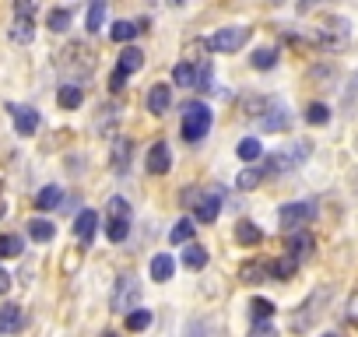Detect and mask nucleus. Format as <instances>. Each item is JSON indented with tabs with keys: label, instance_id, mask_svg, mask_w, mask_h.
Segmentation results:
<instances>
[{
	"label": "nucleus",
	"instance_id": "43",
	"mask_svg": "<svg viewBox=\"0 0 358 337\" xmlns=\"http://www.w3.org/2000/svg\"><path fill=\"white\" fill-rule=\"evenodd\" d=\"M8 288H11V274H8L4 267H0V295H4Z\"/></svg>",
	"mask_w": 358,
	"mask_h": 337
},
{
	"label": "nucleus",
	"instance_id": "46",
	"mask_svg": "<svg viewBox=\"0 0 358 337\" xmlns=\"http://www.w3.org/2000/svg\"><path fill=\"white\" fill-rule=\"evenodd\" d=\"M169 4H172V8H179V4H183V0H169Z\"/></svg>",
	"mask_w": 358,
	"mask_h": 337
},
{
	"label": "nucleus",
	"instance_id": "32",
	"mask_svg": "<svg viewBox=\"0 0 358 337\" xmlns=\"http://www.w3.org/2000/svg\"><path fill=\"white\" fill-rule=\"evenodd\" d=\"M194 229H197L194 218H183V222H176V229H172L169 239H172V243H190V239H194Z\"/></svg>",
	"mask_w": 358,
	"mask_h": 337
},
{
	"label": "nucleus",
	"instance_id": "3",
	"mask_svg": "<svg viewBox=\"0 0 358 337\" xmlns=\"http://www.w3.org/2000/svg\"><path fill=\"white\" fill-rule=\"evenodd\" d=\"M309 151H313L309 141H299V144H288V148L274 151V155L267 158V173H292V168H299V165L309 158Z\"/></svg>",
	"mask_w": 358,
	"mask_h": 337
},
{
	"label": "nucleus",
	"instance_id": "30",
	"mask_svg": "<svg viewBox=\"0 0 358 337\" xmlns=\"http://www.w3.org/2000/svg\"><path fill=\"white\" fill-rule=\"evenodd\" d=\"M22 239L18 236H0V260H11V257H22Z\"/></svg>",
	"mask_w": 358,
	"mask_h": 337
},
{
	"label": "nucleus",
	"instance_id": "8",
	"mask_svg": "<svg viewBox=\"0 0 358 337\" xmlns=\"http://www.w3.org/2000/svg\"><path fill=\"white\" fill-rule=\"evenodd\" d=\"M169 168H172V151H169L165 141H155L151 151H148V173L151 176H165Z\"/></svg>",
	"mask_w": 358,
	"mask_h": 337
},
{
	"label": "nucleus",
	"instance_id": "4",
	"mask_svg": "<svg viewBox=\"0 0 358 337\" xmlns=\"http://www.w3.org/2000/svg\"><path fill=\"white\" fill-rule=\"evenodd\" d=\"M137 295H141V285L134 274H120L116 278V288H113V313H130L137 306Z\"/></svg>",
	"mask_w": 358,
	"mask_h": 337
},
{
	"label": "nucleus",
	"instance_id": "7",
	"mask_svg": "<svg viewBox=\"0 0 358 337\" xmlns=\"http://www.w3.org/2000/svg\"><path fill=\"white\" fill-rule=\"evenodd\" d=\"M313 215H316V208H313L309 201H295V204H281L278 222H281L285 229H302V225L313 222Z\"/></svg>",
	"mask_w": 358,
	"mask_h": 337
},
{
	"label": "nucleus",
	"instance_id": "22",
	"mask_svg": "<svg viewBox=\"0 0 358 337\" xmlns=\"http://www.w3.org/2000/svg\"><path fill=\"white\" fill-rule=\"evenodd\" d=\"M64 204V190L60 187H43L39 194H36V208L39 211H53V208H60Z\"/></svg>",
	"mask_w": 358,
	"mask_h": 337
},
{
	"label": "nucleus",
	"instance_id": "19",
	"mask_svg": "<svg viewBox=\"0 0 358 337\" xmlns=\"http://www.w3.org/2000/svg\"><path fill=\"white\" fill-rule=\"evenodd\" d=\"M288 116H285V106L278 102V106H267V116H260V127L264 130H288Z\"/></svg>",
	"mask_w": 358,
	"mask_h": 337
},
{
	"label": "nucleus",
	"instance_id": "6",
	"mask_svg": "<svg viewBox=\"0 0 358 337\" xmlns=\"http://www.w3.org/2000/svg\"><path fill=\"white\" fill-rule=\"evenodd\" d=\"M246 39H250V29L229 25V29H218V32L211 36V50H215V53H236V50L246 46Z\"/></svg>",
	"mask_w": 358,
	"mask_h": 337
},
{
	"label": "nucleus",
	"instance_id": "36",
	"mask_svg": "<svg viewBox=\"0 0 358 337\" xmlns=\"http://www.w3.org/2000/svg\"><path fill=\"white\" fill-rule=\"evenodd\" d=\"M274 64H278V50H267V46H264V50L253 53V67H257V71H271Z\"/></svg>",
	"mask_w": 358,
	"mask_h": 337
},
{
	"label": "nucleus",
	"instance_id": "5",
	"mask_svg": "<svg viewBox=\"0 0 358 337\" xmlns=\"http://www.w3.org/2000/svg\"><path fill=\"white\" fill-rule=\"evenodd\" d=\"M316 43L323 50H341L348 43V18H327L320 29H316Z\"/></svg>",
	"mask_w": 358,
	"mask_h": 337
},
{
	"label": "nucleus",
	"instance_id": "17",
	"mask_svg": "<svg viewBox=\"0 0 358 337\" xmlns=\"http://www.w3.org/2000/svg\"><path fill=\"white\" fill-rule=\"evenodd\" d=\"M323 299H327V288H316V292H313V299L306 302V309H309V313H295V316H292V327H295V330H299V327H309V323L316 320V313H320L316 306H320Z\"/></svg>",
	"mask_w": 358,
	"mask_h": 337
},
{
	"label": "nucleus",
	"instance_id": "37",
	"mask_svg": "<svg viewBox=\"0 0 358 337\" xmlns=\"http://www.w3.org/2000/svg\"><path fill=\"white\" fill-rule=\"evenodd\" d=\"M306 120H309L313 127H323V123H330V109H327L323 102H313V106L306 109Z\"/></svg>",
	"mask_w": 358,
	"mask_h": 337
},
{
	"label": "nucleus",
	"instance_id": "34",
	"mask_svg": "<svg viewBox=\"0 0 358 337\" xmlns=\"http://www.w3.org/2000/svg\"><path fill=\"white\" fill-rule=\"evenodd\" d=\"M46 25H50V32H67V25H71V11H64V8L50 11Z\"/></svg>",
	"mask_w": 358,
	"mask_h": 337
},
{
	"label": "nucleus",
	"instance_id": "21",
	"mask_svg": "<svg viewBox=\"0 0 358 337\" xmlns=\"http://www.w3.org/2000/svg\"><path fill=\"white\" fill-rule=\"evenodd\" d=\"M264 176H267V162H264V165H250V168H243V173H239L236 187H239V190H253V187H260Z\"/></svg>",
	"mask_w": 358,
	"mask_h": 337
},
{
	"label": "nucleus",
	"instance_id": "41",
	"mask_svg": "<svg viewBox=\"0 0 358 337\" xmlns=\"http://www.w3.org/2000/svg\"><path fill=\"white\" fill-rule=\"evenodd\" d=\"M36 11V0H15V15H32Z\"/></svg>",
	"mask_w": 358,
	"mask_h": 337
},
{
	"label": "nucleus",
	"instance_id": "16",
	"mask_svg": "<svg viewBox=\"0 0 358 337\" xmlns=\"http://www.w3.org/2000/svg\"><path fill=\"white\" fill-rule=\"evenodd\" d=\"M183 267H187V271H204V267H208V250L190 239L187 250H183Z\"/></svg>",
	"mask_w": 358,
	"mask_h": 337
},
{
	"label": "nucleus",
	"instance_id": "31",
	"mask_svg": "<svg viewBox=\"0 0 358 337\" xmlns=\"http://www.w3.org/2000/svg\"><path fill=\"white\" fill-rule=\"evenodd\" d=\"M106 22V0H92V8H88V32H99Z\"/></svg>",
	"mask_w": 358,
	"mask_h": 337
},
{
	"label": "nucleus",
	"instance_id": "12",
	"mask_svg": "<svg viewBox=\"0 0 358 337\" xmlns=\"http://www.w3.org/2000/svg\"><path fill=\"white\" fill-rule=\"evenodd\" d=\"M22 327H25L22 306H15V302L0 306V334H15V330H22Z\"/></svg>",
	"mask_w": 358,
	"mask_h": 337
},
{
	"label": "nucleus",
	"instance_id": "23",
	"mask_svg": "<svg viewBox=\"0 0 358 337\" xmlns=\"http://www.w3.org/2000/svg\"><path fill=\"white\" fill-rule=\"evenodd\" d=\"M288 253H295L299 260H302V257H309V253H313V236L295 229V232L288 236Z\"/></svg>",
	"mask_w": 358,
	"mask_h": 337
},
{
	"label": "nucleus",
	"instance_id": "33",
	"mask_svg": "<svg viewBox=\"0 0 358 337\" xmlns=\"http://www.w3.org/2000/svg\"><path fill=\"white\" fill-rule=\"evenodd\" d=\"M236 155H239L243 162H257V158H260V141H257V137H246V141H239Z\"/></svg>",
	"mask_w": 358,
	"mask_h": 337
},
{
	"label": "nucleus",
	"instance_id": "39",
	"mask_svg": "<svg viewBox=\"0 0 358 337\" xmlns=\"http://www.w3.org/2000/svg\"><path fill=\"white\" fill-rule=\"evenodd\" d=\"M250 313H253L257 320H267V316H274V302H267V299H253V302H250Z\"/></svg>",
	"mask_w": 358,
	"mask_h": 337
},
{
	"label": "nucleus",
	"instance_id": "45",
	"mask_svg": "<svg viewBox=\"0 0 358 337\" xmlns=\"http://www.w3.org/2000/svg\"><path fill=\"white\" fill-rule=\"evenodd\" d=\"M253 330H257V334H271V330H274V327H271V323H264V320H260V323H257V327H253Z\"/></svg>",
	"mask_w": 358,
	"mask_h": 337
},
{
	"label": "nucleus",
	"instance_id": "18",
	"mask_svg": "<svg viewBox=\"0 0 358 337\" xmlns=\"http://www.w3.org/2000/svg\"><path fill=\"white\" fill-rule=\"evenodd\" d=\"M11 39H15V43H22V46H29V43L36 39L32 15H18V18H15V25H11Z\"/></svg>",
	"mask_w": 358,
	"mask_h": 337
},
{
	"label": "nucleus",
	"instance_id": "15",
	"mask_svg": "<svg viewBox=\"0 0 358 337\" xmlns=\"http://www.w3.org/2000/svg\"><path fill=\"white\" fill-rule=\"evenodd\" d=\"M95 229H99V215H95V211H81V215L74 218V236H78L81 243H92V239H95Z\"/></svg>",
	"mask_w": 358,
	"mask_h": 337
},
{
	"label": "nucleus",
	"instance_id": "29",
	"mask_svg": "<svg viewBox=\"0 0 358 337\" xmlns=\"http://www.w3.org/2000/svg\"><path fill=\"white\" fill-rule=\"evenodd\" d=\"M243 281H246V285H264V281H271V267L246 264V267H243Z\"/></svg>",
	"mask_w": 358,
	"mask_h": 337
},
{
	"label": "nucleus",
	"instance_id": "1",
	"mask_svg": "<svg viewBox=\"0 0 358 337\" xmlns=\"http://www.w3.org/2000/svg\"><path fill=\"white\" fill-rule=\"evenodd\" d=\"M208 130H211V109L204 102H187V109H183V141L197 144V141L208 137Z\"/></svg>",
	"mask_w": 358,
	"mask_h": 337
},
{
	"label": "nucleus",
	"instance_id": "40",
	"mask_svg": "<svg viewBox=\"0 0 358 337\" xmlns=\"http://www.w3.org/2000/svg\"><path fill=\"white\" fill-rule=\"evenodd\" d=\"M194 88H204V92H211L215 88V78H211V64H201V71H197V85Z\"/></svg>",
	"mask_w": 358,
	"mask_h": 337
},
{
	"label": "nucleus",
	"instance_id": "27",
	"mask_svg": "<svg viewBox=\"0 0 358 337\" xmlns=\"http://www.w3.org/2000/svg\"><path fill=\"white\" fill-rule=\"evenodd\" d=\"M172 81H176L179 88H194V85H197V67H194V64H176Z\"/></svg>",
	"mask_w": 358,
	"mask_h": 337
},
{
	"label": "nucleus",
	"instance_id": "42",
	"mask_svg": "<svg viewBox=\"0 0 358 337\" xmlns=\"http://www.w3.org/2000/svg\"><path fill=\"white\" fill-rule=\"evenodd\" d=\"M123 81H127V74H120V71H113V78H109V85H113V92H120V88H123Z\"/></svg>",
	"mask_w": 358,
	"mask_h": 337
},
{
	"label": "nucleus",
	"instance_id": "9",
	"mask_svg": "<svg viewBox=\"0 0 358 337\" xmlns=\"http://www.w3.org/2000/svg\"><path fill=\"white\" fill-rule=\"evenodd\" d=\"M169 106H172V85H151V92H148V113L151 116H162V113H169Z\"/></svg>",
	"mask_w": 358,
	"mask_h": 337
},
{
	"label": "nucleus",
	"instance_id": "10",
	"mask_svg": "<svg viewBox=\"0 0 358 337\" xmlns=\"http://www.w3.org/2000/svg\"><path fill=\"white\" fill-rule=\"evenodd\" d=\"M11 116H15V130L22 137H32L39 130V113L29 109V106H11Z\"/></svg>",
	"mask_w": 358,
	"mask_h": 337
},
{
	"label": "nucleus",
	"instance_id": "35",
	"mask_svg": "<svg viewBox=\"0 0 358 337\" xmlns=\"http://www.w3.org/2000/svg\"><path fill=\"white\" fill-rule=\"evenodd\" d=\"M137 32H141V29H137V25H134V22H116V25H113V32H109V36H113V39H116V43H130V39H134V36H137Z\"/></svg>",
	"mask_w": 358,
	"mask_h": 337
},
{
	"label": "nucleus",
	"instance_id": "24",
	"mask_svg": "<svg viewBox=\"0 0 358 337\" xmlns=\"http://www.w3.org/2000/svg\"><path fill=\"white\" fill-rule=\"evenodd\" d=\"M29 236H32L36 243H50V239L57 236V225L46 222V218H32V222H29Z\"/></svg>",
	"mask_w": 358,
	"mask_h": 337
},
{
	"label": "nucleus",
	"instance_id": "38",
	"mask_svg": "<svg viewBox=\"0 0 358 337\" xmlns=\"http://www.w3.org/2000/svg\"><path fill=\"white\" fill-rule=\"evenodd\" d=\"M151 323V313L148 309H130L127 313V330H144Z\"/></svg>",
	"mask_w": 358,
	"mask_h": 337
},
{
	"label": "nucleus",
	"instance_id": "20",
	"mask_svg": "<svg viewBox=\"0 0 358 337\" xmlns=\"http://www.w3.org/2000/svg\"><path fill=\"white\" fill-rule=\"evenodd\" d=\"M295 271H299V257L295 253H285V257H278L271 264V278H278V281H288Z\"/></svg>",
	"mask_w": 358,
	"mask_h": 337
},
{
	"label": "nucleus",
	"instance_id": "2",
	"mask_svg": "<svg viewBox=\"0 0 358 337\" xmlns=\"http://www.w3.org/2000/svg\"><path fill=\"white\" fill-rule=\"evenodd\" d=\"M130 222H134L130 204H127L123 197H113L109 208H106V236H109L113 243H123L127 232H130Z\"/></svg>",
	"mask_w": 358,
	"mask_h": 337
},
{
	"label": "nucleus",
	"instance_id": "14",
	"mask_svg": "<svg viewBox=\"0 0 358 337\" xmlns=\"http://www.w3.org/2000/svg\"><path fill=\"white\" fill-rule=\"evenodd\" d=\"M141 67H144V53H141L137 46H127V50L120 53V60H116V71H120V74H127V78H130V74H137Z\"/></svg>",
	"mask_w": 358,
	"mask_h": 337
},
{
	"label": "nucleus",
	"instance_id": "13",
	"mask_svg": "<svg viewBox=\"0 0 358 337\" xmlns=\"http://www.w3.org/2000/svg\"><path fill=\"white\" fill-rule=\"evenodd\" d=\"M222 190H215V194H204V197H197V218L201 222H215L218 215H222Z\"/></svg>",
	"mask_w": 358,
	"mask_h": 337
},
{
	"label": "nucleus",
	"instance_id": "28",
	"mask_svg": "<svg viewBox=\"0 0 358 337\" xmlns=\"http://www.w3.org/2000/svg\"><path fill=\"white\" fill-rule=\"evenodd\" d=\"M236 239H239L243 246H257V243L264 239V232H260L253 222H239V225H236Z\"/></svg>",
	"mask_w": 358,
	"mask_h": 337
},
{
	"label": "nucleus",
	"instance_id": "44",
	"mask_svg": "<svg viewBox=\"0 0 358 337\" xmlns=\"http://www.w3.org/2000/svg\"><path fill=\"white\" fill-rule=\"evenodd\" d=\"M313 4H316V0H299V15H306V11H313Z\"/></svg>",
	"mask_w": 358,
	"mask_h": 337
},
{
	"label": "nucleus",
	"instance_id": "26",
	"mask_svg": "<svg viewBox=\"0 0 358 337\" xmlns=\"http://www.w3.org/2000/svg\"><path fill=\"white\" fill-rule=\"evenodd\" d=\"M172 271H176V264H172L169 253H158V257L151 260V278H155V281H169Z\"/></svg>",
	"mask_w": 358,
	"mask_h": 337
},
{
	"label": "nucleus",
	"instance_id": "25",
	"mask_svg": "<svg viewBox=\"0 0 358 337\" xmlns=\"http://www.w3.org/2000/svg\"><path fill=\"white\" fill-rule=\"evenodd\" d=\"M57 102H60L64 109H78V106L85 102V92H81L78 85H64V88L57 92Z\"/></svg>",
	"mask_w": 358,
	"mask_h": 337
},
{
	"label": "nucleus",
	"instance_id": "11",
	"mask_svg": "<svg viewBox=\"0 0 358 337\" xmlns=\"http://www.w3.org/2000/svg\"><path fill=\"white\" fill-rule=\"evenodd\" d=\"M130 158H134V141L130 137H116L113 141V173H127L130 168Z\"/></svg>",
	"mask_w": 358,
	"mask_h": 337
}]
</instances>
